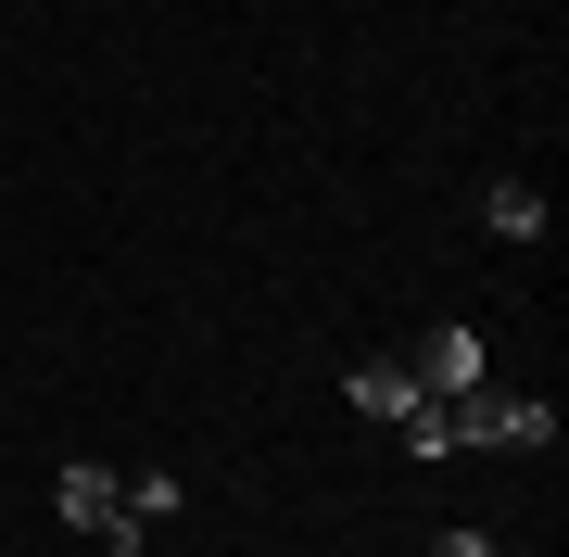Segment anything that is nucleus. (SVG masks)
<instances>
[{
    "label": "nucleus",
    "instance_id": "423d86ee",
    "mask_svg": "<svg viewBox=\"0 0 569 557\" xmlns=\"http://www.w3.org/2000/svg\"><path fill=\"white\" fill-rule=\"evenodd\" d=\"M443 557H493V545H481V533H443Z\"/></svg>",
    "mask_w": 569,
    "mask_h": 557
},
{
    "label": "nucleus",
    "instance_id": "7ed1b4c3",
    "mask_svg": "<svg viewBox=\"0 0 569 557\" xmlns=\"http://www.w3.org/2000/svg\"><path fill=\"white\" fill-rule=\"evenodd\" d=\"M406 368H418V392H481V330H468V317H443Z\"/></svg>",
    "mask_w": 569,
    "mask_h": 557
},
{
    "label": "nucleus",
    "instance_id": "39448f33",
    "mask_svg": "<svg viewBox=\"0 0 569 557\" xmlns=\"http://www.w3.org/2000/svg\"><path fill=\"white\" fill-rule=\"evenodd\" d=\"M481 228H493V241H545V190H531V178H493L481 190Z\"/></svg>",
    "mask_w": 569,
    "mask_h": 557
},
{
    "label": "nucleus",
    "instance_id": "20e7f679",
    "mask_svg": "<svg viewBox=\"0 0 569 557\" xmlns=\"http://www.w3.org/2000/svg\"><path fill=\"white\" fill-rule=\"evenodd\" d=\"M342 392H355V418H380V431H392V418L418 406V368H406V355H367V368H355Z\"/></svg>",
    "mask_w": 569,
    "mask_h": 557
},
{
    "label": "nucleus",
    "instance_id": "f03ea898",
    "mask_svg": "<svg viewBox=\"0 0 569 557\" xmlns=\"http://www.w3.org/2000/svg\"><path fill=\"white\" fill-rule=\"evenodd\" d=\"M51 507H63V533H89V545H140V519H127V469H102V456H77V469L51 481Z\"/></svg>",
    "mask_w": 569,
    "mask_h": 557
},
{
    "label": "nucleus",
    "instance_id": "f257e3e1",
    "mask_svg": "<svg viewBox=\"0 0 569 557\" xmlns=\"http://www.w3.org/2000/svg\"><path fill=\"white\" fill-rule=\"evenodd\" d=\"M406 456H481V444H557V406H531V392H418L406 418Z\"/></svg>",
    "mask_w": 569,
    "mask_h": 557
}]
</instances>
